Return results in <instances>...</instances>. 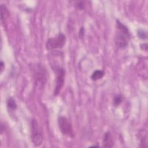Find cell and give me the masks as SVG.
I'll use <instances>...</instances> for the list:
<instances>
[{
	"label": "cell",
	"instance_id": "obj_11",
	"mask_svg": "<svg viewBox=\"0 0 148 148\" xmlns=\"http://www.w3.org/2000/svg\"><path fill=\"white\" fill-rule=\"evenodd\" d=\"M137 34H138V37L141 39H143V40H145V39H146L147 38V32L144 30V29H140L138 31V32H137Z\"/></svg>",
	"mask_w": 148,
	"mask_h": 148
},
{
	"label": "cell",
	"instance_id": "obj_3",
	"mask_svg": "<svg viewBox=\"0 0 148 148\" xmlns=\"http://www.w3.org/2000/svg\"><path fill=\"white\" fill-rule=\"evenodd\" d=\"M65 35L62 33H60L56 36L48 39L46 43V47L49 50L61 49L65 45Z\"/></svg>",
	"mask_w": 148,
	"mask_h": 148
},
{
	"label": "cell",
	"instance_id": "obj_5",
	"mask_svg": "<svg viewBox=\"0 0 148 148\" xmlns=\"http://www.w3.org/2000/svg\"><path fill=\"white\" fill-rule=\"evenodd\" d=\"M58 124L60 130L63 135L69 137L73 136L72 124L66 117L64 116L58 117Z\"/></svg>",
	"mask_w": 148,
	"mask_h": 148
},
{
	"label": "cell",
	"instance_id": "obj_8",
	"mask_svg": "<svg viewBox=\"0 0 148 148\" xmlns=\"http://www.w3.org/2000/svg\"><path fill=\"white\" fill-rule=\"evenodd\" d=\"M105 75V72L103 70H96L91 75V78L92 80L96 81L99 80Z\"/></svg>",
	"mask_w": 148,
	"mask_h": 148
},
{
	"label": "cell",
	"instance_id": "obj_1",
	"mask_svg": "<svg viewBox=\"0 0 148 148\" xmlns=\"http://www.w3.org/2000/svg\"><path fill=\"white\" fill-rule=\"evenodd\" d=\"M116 27L117 31L114 38L115 44L120 49H125L128 46V39L130 38V31L128 28L118 20H116Z\"/></svg>",
	"mask_w": 148,
	"mask_h": 148
},
{
	"label": "cell",
	"instance_id": "obj_2",
	"mask_svg": "<svg viewBox=\"0 0 148 148\" xmlns=\"http://www.w3.org/2000/svg\"><path fill=\"white\" fill-rule=\"evenodd\" d=\"M31 137L33 143L39 146L42 143L43 136L38 121L33 119L31 122Z\"/></svg>",
	"mask_w": 148,
	"mask_h": 148
},
{
	"label": "cell",
	"instance_id": "obj_6",
	"mask_svg": "<svg viewBox=\"0 0 148 148\" xmlns=\"http://www.w3.org/2000/svg\"><path fill=\"white\" fill-rule=\"evenodd\" d=\"M34 78L36 83H39L42 86L45 84L46 81V72L43 66L37 65L35 66Z\"/></svg>",
	"mask_w": 148,
	"mask_h": 148
},
{
	"label": "cell",
	"instance_id": "obj_4",
	"mask_svg": "<svg viewBox=\"0 0 148 148\" xmlns=\"http://www.w3.org/2000/svg\"><path fill=\"white\" fill-rule=\"evenodd\" d=\"M53 70L56 74V80L54 89V95H57L60 92L64 84L65 80V72L64 68L60 66H55Z\"/></svg>",
	"mask_w": 148,
	"mask_h": 148
},
{
	"label": "cell",
	"instance_id": "obj_12",
	"mask_svg": "<svg viewBox=\"0 0 148 148\" xmlns=\"http://www.w3.org/2000/svg\"><path fill=\"white\" fill-rule=\"evenodd\" d=\"M75 6L78 9L83 10L84 9V2L83 1H77L75 3Z\"/></svg>",
	"mask_w": 148,
	"mask_h": 148
},
{
	"label": "cell",
	"instance_id": "obj_9",
	"mask_svg": "<svg viewBox=\"0 0 148 148\" xmlns=\"http://www.w3.org/2000/svg\"><path fill=\"white\" fill-rule=\"evenodd\" d=\"M6 105L8 108L11 110H14L17 108V104L16 101L12 97H10L7 99Z\"/></svg>",
	"mask_w": 148,
	"mask_h": 148
},
{
	"label": "cell",
	"instance_id": "obj_10",
	"mask_svg": "<svg viewBox=\"0 0 148 148\" xmlns=\"http://www.w3.org/2000/svg\"><path fill=\"white\" fill-rule=\"evenodd\" d=\"M123 101V96L121 94L116 95L113 98V105L115 106H119Z\"/></svg>",
	"mask_w": 148,
	"mask_h": 148
},
{
	"label": "cell",
	"instance_id": "obj_13",
	"mask_svg": "<svg viewBox=\"0 0 148 148\" xmlns=\"http://www.w3.org/2000/svg\"><path fill=\"white\" fill-rule=\"evenodd\" d=\"M84 27H81L80 30H79V38L80 39H83V38L84 37Z\"/></svg>",
	"mask_w": 148,
	"mask_h": 148
},
{
	"label": "cell",
	"instance_id": "obj_14",
	"mask_svg": "<svg viewBox=\"0 0 148 148\" xmlns=\"http://www.w3.org/2000/svg\"><path fill=\"white\" fill-rule=\"evenodd\" d=\"M0 66H1V72H2L3 68H4V63L2 61H1V64H0Z\"/></svg>",
	"mask_w": 148,
	"mask_h": 148
},
{
	"label": "cell",
	"instance_id": "obj_7",
	"mask_svg": "<svg viewBox=\"0 0 148 148\" xmlns=\"http://www.w3.org/2000/svg\"><path fill=\"white\" fill-rule=\"evenodd\" d=\"M103 144L104 147H112L113 146L114 142L109 132H107L105 134L103 140Z\"/></svg>",
	"mask_w": 148,
	"mask_h": 148
}]
</instances>
